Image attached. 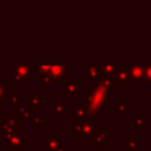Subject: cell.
I'll return each mask as SVG.
<instances>
[{
	"mask_svg": "<svg viewBox=\"0 0 151 151\" xmlns=\"http://www.w3.org/2000/svg\"><path fill=\"white\" fill-rule=\"evenodd\" d=\"M112 104V88L94 85L85 90V106L93 117H100L104 111Z\"/></svg>",
	"mask_w": 151,
	"mask_h": 151,
	"instance_id": "cell-1",
	"label": "cell"
},
{
	"mask_svg": "<svg viewBox=\"0 0 151 151\" xmlns=\"http://www.w3.org/2000/svg\"><path fill=\"white\" fill-rule=\"evenodd\" d=\"M97 117L87 116L84 118H74V124L68 127V131L76 138H87L97 129Z\"/></svg>",
	"mask_w": 151,
	"mask_h": 151,
	"instance_id": "cell-2",
	"label": "cell"
},
{
	"mask_svg": "<svg viewBox=\"0 0 151 151\" xmlns=\"http://www.w3.org/2000/svg\"><path fill=\"white\" fill-rule=\"evenodd\" d=\"M11 70V79L9 84H32V68L31 64L25 63H11L9 64Z\"/></svg>",
	"mask_w": 151,
	"mask_h": 151,
	"instance_id": "cell-3",
	"label": "cell"
},
{
	"mask_svg": "<svg viewBox=\"0 0 151 151\" xmlns=\"http://www.w3.org/2000/svg\"><path fill=\"white\" fill-rule=\"evenodd\" d=\"M68 67H70V64L67 61H52L48 76L53 79L54 83L64 85L70 79Z\"/></svg>",
	"mask_w": 151,
	"mask_h": 151,
	"instance_id": "cell-4",
	"label": "cell"
},
{
	"mask_svg": "<svg viewBox=\"0 0 151 151\" xmlns=\"http://www.w3.org/2000/svg\"><path fill=\"white\" fill-rule=\"evenodd\" d=\"M129 67H130V64L119 63V67H118L117 72L111 77L113 90H127L129 88V86H130Z\"/></svg>",
	"mask_w": 151,
	"mask_h": 151,
	"instance_id": "cell-5",
	"label": "cell"
},
{
	"mask_svg": "<svg viewBox=\"0 0 151 151\" xmlns=\"http://www.w3.org/2000/svg\"><path fill=\"white\" fill-rule=\"evenodd\" d=\"M61 147H64V138L58 132H50L41 138V151H58Z\"/></svg>",
	"mask_w": 151,
	"mask_h": 151,
	"instance_id": "cell-6",
	"label": "cell"
},
{
	"mask_svg": "<svg viewBox=\"0 0 151 151\" xmlns=\"http://www.w3.org/2000/svg\"><path fill=\"white\" fill-rule=\"evenodd\" d=\"M109 138H112V133L109 132L105 126H97V129L94 130V132L90 137L85 138V143H87V144H94L97 149H100L101 145L105 144Z\"/></svg>",
	"mask_w": 151,
	"mask_h": 151,
	"instance_id": "cell-7",
	"label": "cell"
},
{
	"mask_svg": "<svg viewBox=\"0 0 151 151\" xmlns=\"http://www.w3.org/2000/svg\"><path fill=\"white\" fill-rule=\"evenodd\" d=\"M4 146L9 151H21L27 146V136L24 132H18L5 139Z\"/></svg>",
	"mask_w": 151,
	"mask_h": 151,
	"instance_id": "cell-8",
	"label": "cell"
},
{
	"mask_svg": "<svg viewBox=\"0 0 151 151\" xmlns=\"http://www.w3.org/2000/svg\"><path fill=\"white\" fill-rule=\"evenodd\" d=\"M63 93L68 97L70 100H78L80 98V79L70 78L64 84Z\"/></svg>",
	"mask_w": 151,
	"mask_h": 151,
	"instance_id": "cell-9",
	"label": "cell"
},
{
	"mask_svg": "<svg viewBox=\"0 0 151 151\" xmlns=\"http://www.w3.org/2000/svg\"><path fill=\"white\" fill-rule=\"evenodd\" d=\"M129 80H130V85L144 83V63L130 64Z\"/></svg>",
	"mask_w": 151,
	"mask_h": 151,
	"instance_id": "cell-10",
	"label": "cell"
},
{
	"mask_svg": "<svg viewBox=\"0 0 151 151\" xmlns=\"http://www.w3.org/2000/svg\"><path fill=\"white\" fill-rule=\"evenodd\" d=\"M133 131L143 133L146 127L150 126V117L145 113L144 110H139L136 116H133Z\"/></svg>",
	"mask_w": 151,
	"mask_h": 151,
	"instance_id": "cell-11",
	"label": "cell"
},
{
	"mask_svg": "<svg viewBox=\"0 0 151 151\" xmlns=\"http://www.w3.org/2000/svg\"><path fill=\"white\" fill-rule=\"evenodd\" d=\"M51 64H52V61L51 63H35V61L31 63V68H32L33 74H35L39 80L42 79L45 76H48Z\"/></svg>",
	"mask_w": 151,
	"mask_h": 151,
	"instance_id": "cell-12",
	"label": "cell"
},
{
	"mask_svg": "<svg viewBox=\"0 0 151 151\" xmlns=\"http://www.w3.org/2000/svg\"><path fill=\"white\" fill-rule=\"evenodd\" d=\"M26 106L29 111H41L42 110V96L41 94H27Z\"/></svg>",
	"mask_w": 151,
	"mask_h": 151,
	"instance_id": "cell-13",
	"label": "cell"
},
{
	"mask_svg": "<svg viewBox=\"0 0 151 151\" xmlns=\"http://www.w3.org/2000/svg\"><path fill=\"white\" fill-rule=\"evenodd\" d=\"M99 71H100V74L101 76H105V77H112L118 67H119V63H106V61H100V63H96Z\"/></svg>",
	"mask_w": 151,
	"mask_h": 151,
	"instance_id": "cell-14",
	"label": "cell"
},
{
	"mask_svg": "<svg viewBox=\"0 0 151 151\" xmlns=\"http://www.w3.org/2000/svg\"><path fill=\"white\" fill-rule=\"evenodd\" d=\"M52 106H53V111H52L53 117H60L65 112L70 111V106L66 105L63 99H53L52 100Z\"/></svg>",
	"mask_w": 151,
	"mask_h": 151,
	"instance_id": "cell-15",
	"label": "cell"
},
{
	"mask_svg": "<svg viewBox=\"0 0 151 151\" xmlns=\"http://www.w3.org/2000/svg\"><path fill=\"white\" fill-rule=\"evenodd\" d=\"M100 71L97 66V64H91V63H85V77L90 79V81H93L100 77Z\"/></svg>",
	"mask_w": 151,
	"mask_h": 151,
	"instance_id": "cell-16",
	"label": "cell"
},
{
	"mask_svg": "<svg viewBox=\"0 0 151 151\" xmlns=\"http://www.w3.org/2000/svg\"><path fill=\"white\" fill-rule=\"evenodd\" d=\"M31 112L32 111H29L27 109V106L19 105V106H17V110H15V117L20 122H31L33 119V116H32Z\"/></svg>",
	"mask_w": 151,
	"mask_h": 151,
	"instance_id": "cell-17",
	"label": "cell"
},
{
	"mask_svg": "<svg viewBox=\"0 0 151 151\" xmlns=\"http://www.w3.org/2000/svg\"><path fill=\"white\" fill-rule=\"evenodd\" d=\"M9 88L11 84H7L4 78H0V106H4L6 104V100L9 99Z\"/></svg>",
	"mask_w": 151,
	"mask_h": 151,
	"instance_id": "cell-18",
	"label": "cell"
},
{
	"mask_svg": "<svg viewBox=\"0 0 151 151\" xmlns=\"http://www.w3.org/2000/svg\"><path fill=\"white\" fill-rule=\"evenodd\" d=\"M123 147L127 151H139V139L136 137H124Z\"/></svg>",
	"mask_w": 151,
	"mask_h": 151,
	"instance_id": "cell-19",
	"label": "cell"
},
{
	"mask_svg": "<svg viewBox=\"0 0 151 151\" xmlns=\"http://www.w3.org/2000/svg\"><path fill=\"white\" fill-rule=\"evenodd\" d=\"M67 113L70 117H73V118H84V117L91 116L85 105H76L73 110H70Z\"/></svg>",
	"mask_w": 151,
	"mask_h": 151,
	"instance_id": "cell-20",
	"label": "cell"
},
{
	"mask_svg": "<svg viewBox=\"0 0 151 151\" xmlns=\"http://www.w3.org/2000/svg\"><path fill=\"white\" fill-rule=\"evenodd\" d=\"M117 116L118 117H127L129 116V100H126V99L117 100Z\"/></svg>",
	"mask_w": 151,
	"mask_h": 151,
	"instance_id": "cell-21",
	"label": "cell"
},
{
	"mask_svg": "<svg viewBox=\"0 0 151 151\" xmlns=\"http://www.w3.org/2000/svg\"><path fill=\"white\" fill-rule=\"evenodd\" d=\"M2 122H4L5 124H7L8 126L15 129L18 132L21 131V122H20L15 116H5Z\"/></svg>",
	"mask_w": 151,
	"mask_h": 151,
	"instance_id": "cell-22",
	"label": "cell"
},
{
	"mask_svg": "<svg viewBox=\"0 0 151 151\" xmlns=\"http://www.w3.org/2000/svg\"><path fill=\"white\" fill-rule=\"evenodd\" d=\"M144 83L151 84V63H144Z\"/></svg>",
	"mask_w": 151,
	"mask_h": 151,
	"instance_id": "cell-23",
	"label": "cell"
},
{
	"mask_svg": "<svg viewBox=\"0 0 151 151\" xmlns=\"http://www.w3.org/2000/svg\"><path fill=\"white\" fill-rule=\"evenodd\" d=\"M40 81H41V87H42V90H47V87L51 85V84H53L54 81H53V79L50 77V76H45L42 79H40Z\"/></svg>",
	"mask_w": 151,
	"mask_h": 151,
	"instance_id": "cell-24",
	"label": "cell"
},
{
	"mask_svg": "<svg viewBox=\"0 0 151 151\" xmlns=\"http://www.w3.org/2000/svg\"><path fill=\"white\" fill-rule=\"evenodd\" d=\"M8 101H9V104H11L12 106H19L20 103H21V98H20V96H18V94H11Z\"/></svg>",
	"mask_w": 151,
	"mask_h": 151,
	"instance_id": "cell-25",
	"label": "cell"
},
{
	"mask_svg": "<svg viewBox=\"0 0 151 151\" xmlns=\"http://www.w3.org/2000/svg\"><path fill=\"white\" fill-rule=\"evenodd\" d=\"M42 117L41 116H35V117H33V119L31 120V123H32V125L34 126V127H41L42 126Z\"/></svg>",
	"mask_w": 151,
	"mask_h": 151,
	"instance_id": "cell-26",
	"label": "cell"
},
{
	"mask_svg": "<svg viewBox=\"0 0 151 151\" xmlns=\"http://www.w3.org/2000/svg\"><path fill=\"white\" fill-rule=\"evenodd\" d=\"M58 151H70V149H67V147H66V149H65V147H61V149H59Z\"/></svg>",
	"mask_w": 151,
	"mask_h": 151,
	"instance_id": "cell-27",
	"label": "cell"
},
{
	"mask_svg": "<svg viewBox=\"0 0 151 151\" xmlns=\"http://www.w3.org/2000/svg\"><path fill=\"white\" fill-rule=\"evenodd\" d=\"M0 138H1V137H0Z\"/></svg>",
	"mask_w": 151,
	"mask_h": 151,
	"instance_id": "cell-28",
	"label": "cell"
}]
</instances>
